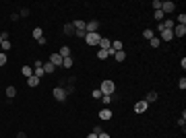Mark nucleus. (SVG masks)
Returning <instances> with one entry per match:
<instances>
[{
	"label": "nucleus",
	"mask_w": 186,
	"mask_h": 138,
	"mask_svg": "<svg viewBox=\"0 0 186 138\" xmlns=\"http://www.w3.org/2000/svg\"><path fill=\"white\" fill-rule=\"evenodd\" d=\"M85 33H87V31H75V37H83V39H85Z\"/></svg>",
	"instance_id": "obj_37"
},
{
	"label": "nucleus",
	"mask_w": 186,
	"mask_h": 138,
	"mask_svg": "<svg viewBox=\"0 0 186 138\" xmlns=\"http://www.w3.org/2000/svg\"><path fill=\"white\" fill-rule=\"evenodd\" d=\"M97 58H99V60H105V58H110V56H108L105 49H99V52H97Z\"/></svg>",
	"instance_id": "obj_31"
},
{
	"label": "nucleus",
	"mask_w": 186,
	"mask_h": 138,
	"mask_svg": "<svg viewBox=\"0 0 186 138\" xmlns=\"http://www.w3.org/2000/svg\"><path fill=\"white\" fill-rule=\"evenodd\" d=\"M72 27H75V31H85V21L76 19V21H72Z\"/></svg>",
	"instance_id": "obj_15"
},
{
	"label": "nucleus",
	"mask_w": 186,
	"mask_h": 138,
	"mask_svg": "<svg viewBox=\"0 0 186 138\" xmlns=\"http://www.w3.org/2000/svg\"><path fill=\"white\" fill-rule=\"evenodd\" d=\"M99 39H101V35L99 33H85V41H87V45H99Z\"/></svg>",
	"instance_id": "obj_3"
},
{
	"label": "nucleus",
	"mask_w": 186,
	"mask_h": 138,
	"mask_svg": "<svg viewBox=\"0 0 186 138\" xmlns=\"http://www.w3.org/2000/svg\"><path fill=\"white\" fill-rule=\"evenodd\" d=\"M62 31H64V35H75V27H72V23H66V25L62 27Z\"/></svg>",
	"instance_id": "obj_16"
},
{
	"label": "nucleus",
	"mask_w": 186,
	"mask_h": 138,
	"mask_svg": "<svg viewBox=\"0 0 186 138\" xmlns=\"http://www.w3.org/2000/svg\"><path fill=\"white\" fill-rule=\"evenodd\" d=\"M17 138H27V134L25 132H17Z\"/></svg>",
	"instance_id": "obj_41"
},
{
	"label": "nucleus",
	"mask_w": 186,
	"mask_h": 138,
	"mask_svg": "<svg viewBox=\"0 0 186 138\" xmlns=\"http://www.w3.org/2000/svg\"><path fill=\"white\" fill-rule=\"evenodd\" d=\"M72 66H75V60H72V58H62V68H66V70H70L72 68Z\"/></svg>",
	"instance_id": "obj_13"
},
{
	"label": "nucleus",
	"mask_w": 186,
	"mask_h": 138,
	"mask_svg": "<svg viewBox=\"0 0 186 138\" xmlns=\"http://www.w3.org/2000/svg\"><path fill=\"white\" fill-rule=\"evenodd\" d=\"M6 54H4V52H0V66H4V64H6Z\"/></svg>",
	"instance_id": "obj_35"
},
{
	"label": "nucleus",
	"mask_w": 186,
	"mask_h": 138,
	"mask_svg": "<svg viewBox=\"0 0 186 138\" xmlns=\"http://www.w3.org/2000/svg\"><path fill=\"white\" fill-rule=\"evenodd\" d=\"M157 91H149V93H147V95H145V101H147V103H153V101H157Z\"/></svg>",
	"instance_id": "obj_12"
},
{
	"label": "nucleus",
	"mask_w": 186,
	"mask_h": 138,
	"mask_svg": "<svg viewBox=\"0 0 186 138\" xmlns=\"http://www.w3.org/2000/svg\"><path fill=\"white\" fill-rule=\"evenodd\" d=\"M6 97L8 99H14L17 97V87H6Z\"/></svg>",
	"instance_id": "obj_20"
},
{
	"label": "nucleus",
	"mask_w": 186,
	"mask_h": 138,
	"mask_svg": "<svg viewBox=\"0 0 186 138\" xmlns=\"http://www.w3.org/2000/svg\"><path fill=\"white\" fill-rule=\"evenodd\" d=\"M178 89H182V91L186 89V78H184V76H182V78L178 81Z\"/></svg>",
	"instance_id": "obj_34"
},
{
	"label": "nucleus",
	"mask_w": 186,
	"mask_h": 138,
	"mask_svg": "<svg viewBox=\"0 0 186 138\" xmlns=\"http://www.w3.org/2000/svg\"><path fill=\"white\" fill-rule=\"evenodd\" d=\"M87 138H97V134H93V132H89V134H87Z\"/></svg>",
	"instance_id": "obj_42"
},
{
	"label": "nucleus",
	"mask_w": 186,
	"mask_h": 138,
	"mask_svg": "<svg viewBox=\"0 0 186 138\" xmlns=\"http://www.w3.org/2000/svg\"><path fill=\"white\" fill-rule=\"evenodd\" d=\"M151 6L155 8V10H161V0H153V2H151Z\"/></svg>",
	"instance_id": "obj_33"
},
{
	"label": "nucleus",
	"mask_w": 186,
	"mask_h": 138,
	"mask_svg": "<svg viewBox=\"0 0 186 138\" xmlns=\"http://www.w3.org/2000/svg\"><path fill=\"white\" fill-rule=\"evenodd\" d=\"M99 91H101L103 95H114V93H116V83L110 81V78H105L101 83V87H99Z\"/></svg>",
	"instance_id": "obj_1"
},
{
	"label": "nucleus",
	"mask_w": 186,
	"mask_h": 138,
	"mask_svg": "<svg viewBox=\"0 0 186 138\" xmlns=\"http://www.w3.org/2000/svg\"><path fill=\"white\" fill-rule=\"evenodd\" d=\"M149 45H151V48H155V49H157L159 45H161V39H159V37H151V39H149Z\"/></svg>",
	"instance_id": "obj_22"
},
{
	"label": "nucleus",
	"mask_w": 186,
	"mask_h": 138,
	"mask_svg": "<svg viewBox=\"0 0 186 138\" xmlns=\"http://www.w3.org/2000/svg\"><path fill=\"white\" fill-rule=\"evenodd\" d=\"M0 39H2V41H6V39H8V31H2V33H0Z\"/></svg>",
	"instance_id": "obj_36"
},
{
	"label": "nucleus",
	"mask_w": 186,
	"mask_h": 138,
	"mask_svg": "<svg viewBox=\"0 0 186 138\" xmlns=\"http://www.w3.org/2000/svg\"><path fill=\"white\" fill-rule=\"evenodd\" d=\"M10 21H19V13H13V14H10Z\"/></svg>",
	"instance_id": "obj_40"
},
{
	"label": "nucleus",
	"mask_w": 186,
	"mask_h": 138,
	"mask_svg": "<svg viewBox=\"0 0 186 138\" xmlns=\"http://www.w3.org/2000/svg\"><path fill=\"white\" fill-rule=\"evenodd\" d=\"M114 101V95H101V103L103 105H110Z\"/></svg>",
	"instance_id": "obj_24"
},
{
	"label": "nucleus",
	"mask_w": 186,
	"mask_h": 138,
	"mask_svg": "<svg viewBox=\"0 0 186 138\" xmlns=\"http://www.w3.org/2000/svg\"><path fill=\"white\" fill-rule=\"evenodd\" d=\"M27 85L33 89V87H37V85H39V78H37V76H29V78H27Z\"/></svg>",
	"instance_id": "obj_21"
},
{
	"label": "nucleus",
	"mask_w": 186,
	"mask_h": 138,
	"mask_svg": "<svg viewBox=\"0 0 186 138\" xmlns=\"http://www.w3.org/2000/svg\"><path fill=\"white\" fill-rule=\"evenodd\" d=\"M0 43H2V39H0Z\"/></svg>",
	"instance_id": "obj_43"
},
{
	"label": "nucleus",
	"mask_w": 186,
	"mask_h": 138,
	"mask_svg": "<svg viewBox=\"0 0 186 138\" xmlns=\"http://www.w3.org/2000/svg\"><path fill=\"white\" fill-rule=\"evenodd\" d=\"M97 138H112L108 132H101V134H97Z\"/></svg>",
	"instance_id": "obj_39"
},
{
	"label": "nucleus",
	"mask_w": 186,
	"mask_h": 138,
	"mask_svg": "<svg viewBox=\"0 0 186 138\" xmlns=\"http://www.w3.org/2000/svg\"><path fill=\"white\" fill-rule=\"evenodd\" d=\"M101 95H103V93L99 89H93V91H91V97H93V99H101Z\"/></svg>",
	"instance_id": "obj_30"
},
{
	"label": "nucleus",
	"mask_w": 186,
	"mask_h": 138,
	"mask_svg": "<svg viewBox=\"0 0 186 138\" xmlns=\"http://www.w3.org/2000/svg\"><path fill=\"white\" fill-rule=\"evenodd\" d=\"M159 33H161V37H159V39H163V41H172V39H174L172 29H161Z\"/></svg>",
	"instance_id": "obj_8"
},
{
	"label": "nucleus",
	"mask_w": 186,
	"mask_h": 138,
	"mask_svg": "<svg viewBox=\"0 0 186 138\" xmlns=\"http://www.w3.org/2000/svg\"><path fill=\"white\" fill-rule=\"evenodd\" d=\"M91 132H93V134H101V126H95V128H93V130H91Z\"/></svg>",
	"instance_id": "obj_38"
},
{
	"label": "nucleus",
	"mask_w": 186,
	"mask_h": 138,
	"mask_svg": "<svg viewBox=\"0 0 186 138\" xmlns=\"http://www.w3.org/2000/svg\"><path fill=\"white\" fill-rule=\"evenodd\" d=\"M176 10V4H174L172 0H165V2H161V13H174Z\"/></svg>",
	"instance_id": "obj_6"
},
{
	"label": "nucleus",
	"mask_w": 186,
	"mask_h": 138,
	"mask_svg": "<svg viewBox=\"0 0 186 138\" xmlns=\"http://www.w3.org/2000/svg\"><path fill=\"white\" fill-rule=\"evenodd\" d=\"M43 72H46V74H52V72H56V66L52 62H46L43 64Z\"/></svg>",
	"instance_id": "obj_18"
},
{
	"label": "nucleus",
	"mask_w": 186,
	"mask_h": 138,
	"mask_svg": "<svg viewBox=\"0 0 186 138\" xmlns=\"http://www.w3.org/2000/svg\"><path fill=\"white\" fill-rule=\"evenodd\" d=\"M0 48H2V52H4V54H6L8 49L13 48V43H10V41H8V39H6V41H2V43H0Z\"/></svg>",
	"instance_id": "obj_28"
},
{
	"label": "nucleus",
	"mask_w": 186,
	"mask_h": 138,
	"mask_svg": "<svg viewBox=\"0 0 186 138\" xmlns=\"http://www.w3.org/2000/svg\"><path fill=\"white\" fill-rule=\"evenodd\" d=\"M143 37H145V39H151V37H155V31H153V29H145Z\"/></svg>",
	"instance_id": "obj_27"
},
{
	"label": "nucleus",
	"mask_w": 186,
	"mask_h": 138,
	"mask_svg": "<svg viewBox=\"0 0 186 138\" xmlns=\"http://www.w3.org/2000/svg\"><path fill=\"white\" fill-rule=\"evenodd\" d=\"M52 95H54L56 101H64V99H66V91L62 89V87H56V89L52 91Z\"/></svg>",
	"instance_id": "obj_4"
},
{
	"label": "nucleus",
	"mask_w": 186,
	"mask_h": 138,
	"mask_svg": "<svg viewBox=\"0 0 186 138\" xmlns=\"http://www.w3.org/2000/svg\"><path fill=\"white\" fill-rule=\"evenodd\" d=\"M48 62H52V64L56 66V68H58V66H62V56L58 54V52H56V54H52V56H50V60H48Z\"/></svg>",
	"instance_id": "obj_9"
},
{
	"label": "nucleus",
	"mask_w": 186,
	"mask_h": 138,
	"mask_svg": "<svg viewBox=\"0 0 186 138\" xmlns=\"http://www.w3.org/2000/svg\"><path fill=\"white\" fill-rule=\"evenodd\" d=\"M58 54H60L62 58H68V56H70V48H68V45H62V48H60V52H58Z\"/></svg>",
	"instance_id": "obj_23"
},
{
	"label": "nucleus",
	"mask_w": 186,
	"mask_h": 138,
	"mask_svg": "<svg viewBox=\"0 0 186 138\" xmlns=\"http://www.w3.org/2000/svg\"><path fill=\"white\" fill-rule=\"evenodd\" d=\"M153 19H155V21H163V13H161V10H155V13H153Z\"/></svg>",
	"instance_id": "obj_29"
},
{
	"label": "nucleus",
	"mask_w": 186,
	"mask_h": 138,
	"mask_svg": "<svg viewBox=\"0 0 186 138\" xmlns=\"http://www.w3.org/2000/svg\"><path fill=\"white\" fill-rule=\"evenodd\" d=\"M29 13H31V10H29L27 6H23V8L19 10V17H29Z\"/></svg>",
	"instance_id": "obj_32"
},
{
	"label": "nucleus",
	"mask_w": 186,
	"mask_h": 138,
	"mask_svg": "<svg viewBox=\"0 0 186 138\" xmlns=\"http://www.w3.org/2000/svg\"><path fill=\"white\" fill-rule=\"evenodd\" d=\"M110 117H112L110 107H101V109H99V120H110Z\"/></svg>",
	"instance_id": "obj_11"
},
{
	"label": "nucleus",
	"mask_w": 186,
	"mask_h": 138,
	"mask_svg": "<svg viewBox=\"0 0 186 138\" xmlns=\"http://www.w3.org/2000/svg\"><path fill=\"white\" fill-rule=\"evenodd\" d=\"M114 58H116V62H124V60H126V52H124V49H120V52H116V54H114Z\"/></svg>",
	"instance_id": "obj_19"
},
{
	"label": "nucleus",
	"mask_w": 186,
	"mask_h": 138,
	"mask_svg": "<svg viewBox=\"0 0 186 138\" xmlns=\"http://www.w3.org/2000/svg\"><path fill=\"white\" fill-rule=\"evenodd\" d=\"M147 109H149V103H147L145 99H141V101L134 103V111H137V113H145Z\"/></svg>",
	"instance_id": "obj_5"
},
{
	"label": "nucleus",
	"mask_w": 186,
	"mask_h": 138,
	"mask_svg": "<svg viewBox=\"0 0 186 138\" xmlns=\"http://www.w3.org/2000/svg\"><path fill=\"white\" fill-rule=\"evenodd\" d=\"M174 23H176V25H186V14H184V13H180V14H178V19H176Z\"/></svg>",
	"instance_id": "obj_25"
},
{
	"label": "nucleus",
	"mask_w": 186,
	"mask_h": 138,
	"mask_svg": "<svg viewBox=\"0 0 186 138\" xmlns=\"http://www.w3.org/2000/svg\"><path fill=\"white\" fill-rule=\"evenodd\" d=\"M21 74L25 76V78H29V76H33V68H31V66H23V68H21Z\"/></svg>",
	"instance_id": "obj_17"
},
{
	"label": "nucleus",
	"mask_w": 186,
	"mask_h": 138,
	"mask_svg": "<svg viewBox=\"0 0 186 138\" xmlns=\"http://www.w3.org/2000/svg\"><path fill=\"white\" fill-rule=\"evenodd\" d=\"M112 49L114 52H120V49H124V43L120 39H112Z\"/></svg>",
	"instance_id": "obj_14"
},
{
	"label": "nucleus",
	"mask_w": 186,
	"mask_h": 138,
	"mask_svg": "<svg viewBox=\"0 0 186 138\" xmlns=\"http://www.w3.org/2000/svg\"><path fill=\"white\" fill-rule=\"evenodd\" d=\"M110 48H112V39H108V37H101V39H99V49H105V52H108Z\"/></svg>",
	"instance_id": "obj_10"
},
{
	"label": "nucleus",
	"mask_w": 186,
	"mask_h": 138,
	"mask_svg": "<svg viewBox=\"0 0 186 138\" xmlns=\"http://www.w3.org/2000/svg\"><path fill=\"white\" fill-rule=\"evenodd\" d=\"M33 37H35V39H41V37H43V31H41V27H33Z\"/></svg>",
	"instance_id": "obj_26"
},
{
	"label": "nucleus",
	"mask_w": 186,
	"mask_h": 138,
	"mask_svg": "<svg viewBox=\"0 0 186 138\" xmlns=\"http://www.w3.org/2000/svg\"><path fill=\"white\" fill-rule=\"evenodd\" d=\"M172 33H174V39H176V37H184L186 35V25H176V27L172 29Z\"/></svg>",
	"instance_id": "obj_7"
},
{
	"label": "nucleus",
	"mask_w": 186,
	"mask_h": 138,
	"mask_svg": "<svg viewBox=\"0 0 186 138\" xmlns=\"http://www.w3.org/2000/svg\"><path fill=\"white\" fill-rule=\"evenodd\" d=\"M99 25H101V23L97 21V19L87 21V23H85V31H87V33H99Z\"/></svg>",
	"instance_id": "obj_2"
}]
</instances>
